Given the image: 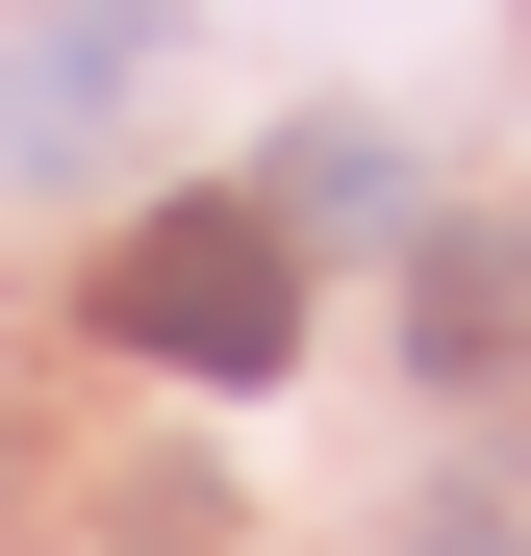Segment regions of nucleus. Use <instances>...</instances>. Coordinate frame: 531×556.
<instances>
[{
	"label": "nucleus",
	"mask_w": 531,
	"mask_h": 556,
	"mask_svg": "<svg viewBox=\"0 0 531 556\" xmlns=\"http://www.w3.org/2000/svg\"><path fill=\"white\" fill-rule=\"evenodd\" d=\"M102 329L152 354V380H279V354H304V253L253 203H177V228L102 253Z\"/></svg>",
	"instance_id": "nucleus-1"
},
{
	"label": "nucleus",
	"mask_w": 531,
	"mask_h": 556,
	"mask_svg": "<svg viewBox=\"0 0 531 556\" xmlns=\"http://www.w3.org/2000/svg\"><path fill=\"white\" fill-rule=\"evenodd\" d=\"M152 51H177V0H51V26L0 51V177H76V152H102V102H127Z\"/></svg>",
	"instance_id": "nucleus-2"
},
{
	"label": "nucleus",
	"mask_w": 531,
	"mask_h": 556,
	"mask_svg": "<svg viewBox=\"0 0 531 556\" xmlns=\"http://www.w3.org/2000/svg\"><path fill=\"white\" fill-rule=\"evenodd\" d=\"M405 354H430V380H506V354H531V228H430Z\"/></svg>",
	"instance_id": "nucleus-3"
},
{
	"label": "nucleus",
	"mask_w": 531,
	"mask_h": 556,
	"mask_svg": "<svg viewBox=\"0 0 531 556\" xmlns=\"http://www.w3.org/2000/svg\"><path fill=\"white\" fill-rule=\"evenodd\" d=\"M253 228H279V253H304V228H329V253L380 228V253H405V228H430V152H405V127H304V152H279V203H253Z\"/></svg>",
	"instance_id": "nucleus-4"
},
{
	"label": "nucleus",
	"mask_w": 531,
	"mask_h": 556,
	"mask_svg": "<svg viewBox=\"0 0 531 556\" xmlns=\"http://www.w3.org/2000/svg\"><path fill=\"white\" fill-rule=\"evenodd\" d=\"M405 556H531V455H456V481L405 506Z\"/></svg>",
	"instance_id": "nucleus-5"
}]
</instances>
